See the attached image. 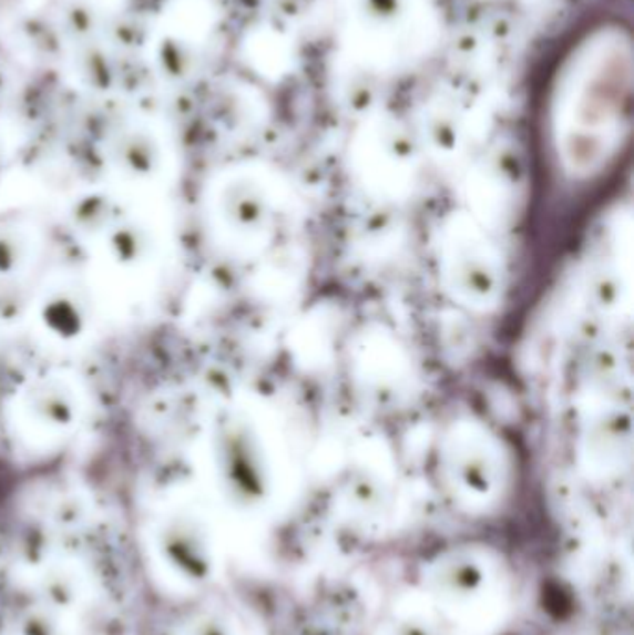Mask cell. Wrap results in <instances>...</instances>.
Masks as SVG:
<instances>
[{"label": "cell", "mask_w": 634, "mask_h": 635, "mask_svg": "<svg viewBox=\"0 0 634 635\" xmlns=\"http://www.w3.org/2000/svg\"><path fill=\"white\" fill-rule=\"evenodd\" d=\"M30 409L45 426H68L73 417V401L62 385L47 383L30 396Z\"/></svg>", "instance_id": "6da1fadb"}, {"label": "cell", "mask_w": 634, "mask_h": 635, "mask_svg": "<svg viewBox=\"0 0 634 635\" xmlns=\"http://www.w3.org/2000/svg\"><path fill=\"white\" fill-rule=\"evenodd\" d=\"M45 320L60 335H75L84 321V301L65 290L57 294L45 304Z\"/></svg>", "instance_id": "7a4b0ae2"}]
</instances>
